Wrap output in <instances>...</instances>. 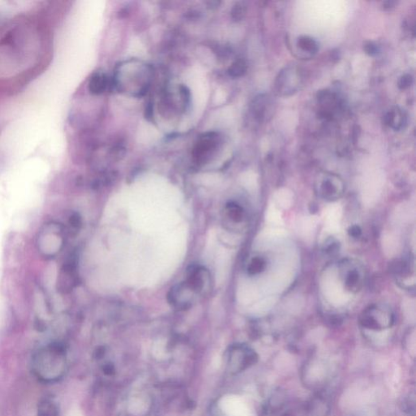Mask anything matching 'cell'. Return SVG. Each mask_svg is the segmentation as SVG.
<instances>
[{"instance_id":"6da1fadb","label":"cell","mask_w":416,"mask_h":416,"mask_svg":"<svg viewBox=\"0 0 416 416\" xmlns=\"http://www.w3.org/2000/svg\"><path fill=\"white\" fill-rule=\"evenodd\" d=\"M64 349L56 343L43 347L32 359V371L36 378L44 383H55L65 371Z\"/></svg>"},{"instance_id":"7a4b0ae2","label":"cell","mask_w":416,"mask_h":416,"mask_svg":"<svg viewBox=\"0 0 416 416\" xmlns=\"http://www.w3.org/2000/svg\"><path fill=\"white\" fill-rule=\"evenodd\" d=\"M395 321L394 311L383 303H376L363 310L359 322L363 328L373 331H382L391 328Z\"/></svg>"},{"instance_id":"3957f363","label":"cell","mask_w":416,"mask_h":416,"mask_svg":"<svg viewBox=\"0 0 416 416\" xmlns=\"http://www.w3.org/2000/svg\"><path fill=\"white\" fill-rule=\"evenodd\" d=\"M315 190L318 195L328 202L340 199L345 193V182L335 173L323 172L315 181Z\"/></svg>"},{"instance_id":"277c9868","label":"cell","mask_w":416,"mask_h":416,"mask_svg":"<svg viewBox=\"0 0 416 416\" xmlns=\"http://www.w3.org/2000/svg\"><path fill=\"white\" fill-rule=\"evenodd\" d=\"M340 276L344 288L349 292L356 294L363 287L365 280L363 265L354 260H343L340 264Z\"/></svg>"},{"instance_id":"5b68a950","label":"cell","mask_w":416,"mask_h":416,"mask_svg":"<svg viewBox=\"0 0 416 416\" xmlns=\"http://www.w3.org/2000/svg\"><path fill=\"white\" fill-rule=\"evenodd\" d=\"M301 72L298 67H285L279 72L275 82V88L279 95H291L297 92L302 84Z\"/></svg>"},{"instance_id":"8992f818","label":"cell","mask_w":416,"mask_h":416,"mask_svg":"<svg viewBox=\"0 0 416 416\" xmlns=\"http://www.w3.org/2000/svg\"><path fill=\"white\" fill-rule=\"evenodd\" d=\"M221 142L218 134L208 132L200 136L194 149V156L198 162H204L213 155Z\"/></svg>"},{"instance_id":"52a82bcc","label":"cell","mask_w":416,"mask_h":416,"mask_svg":"<svg viewBox=\"0 0 416 416\" xmlns=\"http://www.w3.org/2000/svg\"><path fill=\"white\" fill-rule=\"evenodd\" d=\"M227 218L235 225H242L247 221L245 209L237 202H229L225 207Z\"/></svg>"},{"instance_id":"ba28073f","label":"cell","mask_w":416,"mask_h":416,"mask_svg":"<svg viewBox=\"0 0 416 416\" xmlns=\"http://www.w3.org/2000/svg\"><path fill=\"white\" fill-rule=\"evenodd\" d=\"M384 120L385 124L395 130L403 128L406 122V115L399 107H394L388 111L387 113L385 114Z\"/></svg>"},{"instance_id":"9c48e42d","label":"cell","mask_w":416,"mask_h":416,"mask_svg":"<svg viewBox=\"0 0 416 416\" xmlns=\"http://www.w3.org/2000/svg\"><path fill=\"white\" fill-rule=\"evenodd\" d=\"M108 86L107 76L103 72L94 73L89 81V91L93 95H100L106 91Z\"/></svg>"},{"instance_id":"30bf717a","label":"cell","mask_w":416,"mask_h":416,"mask_svg":"<svg viewBox=\"0 0 416 416\" xmlns=\"http://www.w3.org/2000/svg\"><path fill=\"white\" fill-rule=\"evenodd\" d=\"M269 100L266 95H260L254 99L252 104V111L254 116L259 121L265 120L268 112Z\"/></svg>"},{"instance_id":"8fae6325","label":"cell","mask_w":416,"mask_h":416,"mask_svg":"<svg viewBox=\"0 0 416 416\" xmlns=\"http://www.w3.org/2000/svg\"><path fill=\"white\" fill-rule=\"evenodd\" d=\"M297 47L303 53L313 56L319 50L317 41L308 36H302L297 41Z\"/></svg>"},{"instance_id":"7c38bea8","label":"cell","mask_w":416,"mask_h":416,"mask_svg":"<svg viewBox=\"0 0 416 416\" xmlns=\"http://www.w3.org/2000/svg\"><path fill=\"white\" fill-rule=\"evenodd\" d=\"M267 261L265 258L261 256H255L248 262L246 272L249 276H256L265 271Z\"/></svg>"},{"instance_id":"4fadbf2b","label":"cell","mask_w":416,"mask_h":416,"mask_svg":"<svg viewBox=\"0 0 416 416\" xmlns=\"http://www.w3.org/2000/svg\"><path fill=\"white\" fill-rule=\"evenodd\" d=\"M59 409L54 400L45 398L41 400L37 408V416H58Z\"/></svg>"},{"instance_id":"5bb4252c","label":"cell","mask_w":416,"mask_h":416,"mask_svg":"<svg viewBox=\"0 0 416 416\" xmlns=\"http://www.w3.org/2000/svg\"><path fill=\"white\" fill-rule=\"evenodd\" d=\"M148 406L146 400L142 398H134L130 400L129 403V411L134 415H141L144 414Z\"/></svg>"},{"instance_id":"9a60e30c","label":"cell","mask_w":416,"mask_h":416,"mask_svg":"<svg viewBox=\"0 0 416 416\" xmlns=\"http://www.w3.org/2000/svg\"><path fill=\"white\" fill-rule=\"evenodd\" d=\"M246 70H247V64L245 63V60L239 59V60H237L235 62H233L232 65L229 67L228 73H229V76L236 78V77L243 76L246 72Z\"/></svg>"},{"instance_id":"2e32d148","label":"cell","mask_w":416,"mask_h":416,"mask_svg":"<svg viewBox=\"0 0 416 416\" xmlns=\"http://www.w3.org/2000/svg\"><path fill=\"white\" fill-rule=\"evenodd\" d=\"M245 13H246L245 3L238 2L233 6V9L231 11V16L233 21H240L245 17Z\"/></svg>"},{"instance_id":"e0dca14e","label":"cell","mask_w":416,"mask_h":416,"mask_svg":"<svg viewBox=\"0 0 416 416\" xmlns=\"http://www.w3.org/2000/svg\"><path fill=\"white\" fill-rule=\"evenodd\" d=\"M363 50L364 52L370 56H377V54L379 53L380 48L377 44H374L373 41H367L363 46Z\"/></svg>"},{"instance_id":"ac0fdd59","label":"cell","mask_w":416,"mask_h":416,"mask_svg":"<svg viewBox=\"0 0 416 416\" xmlns=\"http://www.w3.org/2000/svg\"><path fill=\"white\" fill-rule=\"evenodd\" d=\"M412 83H413V77L411 75L405 74L400 78L398 81V87L400 90H406L411 86Z\"/></svg>"},{"instance_id":"d6986e66","label":"cell","mask_w":416,"mask_h":416,"mask_svg":"<svg viewBox=\"0 0 416 416\" xmlns=\"http://www.w3.org/2000/svg\"><path fill=\"white\" fill-rule=\"evenodd\" d=\"M348 233L350 237H352L353 238H358L362 234V229L358 225H353V226L350 227V229H348Z\"/></svg>"},{"instance_id":"ffe728a7","label":"cell","mask_w":416,"mask_h":416,"mask_svg":"<svg viewBox=\"0 0 416 416\" xmlns=\"http://www.w3.org/2000/svg\"><path fill=\"white\" fill-rule=\"evenodd\" d=\"M70 224L72 227L74 228H78L80 225V218L78 217V215L74 214L70 218Z\"/></svg>"}]
</instances>
